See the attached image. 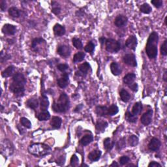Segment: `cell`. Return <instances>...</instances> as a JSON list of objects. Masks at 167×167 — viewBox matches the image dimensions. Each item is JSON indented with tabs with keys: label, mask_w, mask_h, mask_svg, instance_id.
<instances>
[{
	"label": "cell",
	"mask_w": 167,
	"mask_h": 167,
	"mask_svg": "<svg viewBox=\"0 0 167 167\" xmlns=\"http://www.w3.org/2000/svg\"><path fill=\"white\" fill-rule=\"evenodd\" d=\"M9 89L10 92L16 95H22L24 94L25 91V87H24V85L13 82L10 85Z\"/></svg>",
	"instance_id": "cell-5"
},
{
	"label": "cell",
	"mask_w": 167,
	"mask_h": 167,
	"mask_svg": "<svg viewBox=\"0 0 167 167\" xmlns=\"http://www.w3.org/2000/svg\"><path fill=\"white\" fill-rule=\"evenodd\" d=\"M13 80L16 83H18L22 85H25L26 83V80L25 78V76H24L23 74L20 73H16L15 75L13 76Z\"/></svg>",
	"instance_id": "cell-17"
},
{
	"label": "cell",
	"mask_w": 167,
	"mask_h": 167,
	"mask_svg": "<svg viewBox=\"0 0 167 167\" xmlns=\"http://www.w3.org/2000/svg\"><path fill=\"white\" fill-rule=\"evenodd\" d=\"M43 42H45V41L42 38H35L34 40L32 41V43H31V48L33 50H34L36 51L37 49V46L42 44Z\"/></svg>",
	"instance_id": "cell-33"
},
{
	"label": "cell",
	"mask_w": 167,
	"mask_h": 167,
	"mask_svg": "<svg viewBox=\"0 0 167 167\" xmlns=\"http://www.w3.org/2000/svg\"><path fill=\"white\" fill-rule=\"evenodd\" d=\"M115 145V141H111L110 138H106L104 140V147L106 151L110 152Z\"/></svg>",
	"instance_id": "cell-25"
},
{
	"label": "cell",
	"mask_w": 167,
	"mask_h": 167,
	"mask_svg": "<svg viewBox=\"0 0 167 167\" xmlns=\"http://www.w3.org/2000/svg\"><path fill=\"white\" fill-rule=\"evenodd\" d=\"M52 12L54 15H58L60 12H61V8H60L59 4L57 3L56 1H52Z\"/></svg>",
	"instance_id": "cell-39"
},
{
	"label": "cell",
	"mask_w": 167,
	"mask_h": 167,
	"mask_svg": "<svg viewBox=\"0 0 167 167\" xmlns=\"http://www.w3.org/2000/svg\"><path fill=\"white\" fill-rule=\"evenodd\" d=\"M96 114L99 116H105L108 114V108L105 106H97L95 108Z\"/></svg>",
	"instance_id": "cell-23"
},
{
	"label": "cell",
	"mask_w": 167,
	"mask_h": 167,
	"mask_svg": "<svg viewBox=\"0 0 167 167\" xmlns=\"http://www.w3.org/2000/svg\"><path fill=\"white\" fill-rule=\"evenodd\" d=\"M125 138H122L119 140L117 142V149L118 150H122L124 147H125Z\"/></svg>",
	"instance_id": "cell-44"
},
{
	"label": "cell",
	"mask_w": 167,
	"mask_h": 167,
	"mask_svg": "<svg viewBox=\"0 0 167 167\" xmlns=\"http://www.w3.org/2000/svg\"><path fill=\"white\" fill-rule=\"evenodd\" d=\"M110 71L114 76H118L122 73L121 67L116 62H112L110 64Z\"/></svg>",
	"instance_id": "cell-19"
},
{
	"label": "cell",
	"mask_w": 167,
	"mask_h": 167,
	"mask_svg": "<svg viewBox=\"0 0 167 167\" xmlns=\"http://www.w3.org/2000/svg\"><path fill=\"white\" fill-rule=\"evenodd\" d=\"M106 50L110 53H117L121 48V44L113 39H108L105 42Z\"/></svg>",
	"instance_id": "cell-4"
},
{
	"label": "cell",
	"mask_w": 167,
	"mask_h": 167,
	"mask_svg": "<svg viewBox=\"0 0 167 167\" xmlns=\"http://www.w3.org/2000/svg\"><path fill=\"white\" fill-rule=\"evenodd\" d=\"M108 127V123L101 120H99L96 124V131L97 133H103Z\"/></svg>",
	"instance_id": "cell-21"
},
{
	"label": "cell",
	"mask_w": 167,
	"mask_h": 167,
	"mask_svg": "<svg viewBox=\"0 0 167 167\" xmlns=\"http://www.w3.org/2000/svg\"><path fill=\"white\" fill-rule=\"evenodd\" d=\"M118 166V164H117L116 161H114L113 163H112L111 165H110V166Z\"/></svg>",
	"instance_id": "cell-55"
},
{
	"label": "cell",
	"mask_w": 167,
	"mask_h": 167,
	"mask_svg": "<svg viewBox=\"0 0 167 167\" xmlns=\"http://www.w3.org/2000/svg\"><path fill=\"white\" fill-rule=\"evenodd\" d=\"M159 35L157 33L152 32L147 39L146 46V52L150 59H154L157 56V44Z\"/></svg>",
	"instance_id": "cell-1"
},
{
	"label": "cell",
	"mask_w": 167,
	"mask_h": 167,
	"mask_svg": "<svg viewBox=\"0 0 167 167\" xmlns=\"http://www.w3.org/2000/svg\"><path fill=\"white\" fill-rule=\"evenodd\" d=\"M57 69L61 72H65L68 69H69V65L67 64H59L57 65Z\"/></svg>",
	"instance_id": "cell-47"
},
{
	"label": "cell",
	"mask_w": 167,
	"mask_h": 167,
	"mask_svg": "<svg viewBox=\"0 0 167 167\" xmlns=\"http://www.w3.org/2000/svg\"><path fill=\"white\" fill-rule=\"evenodd\" d=\"M120 97H121V99L122 101H124L125 103L128 102L129 101L131 98V95L129 94V92L126 91L125 89H122L119 93Z\"/></svg>",
	"instance_id": "cell-31"
},
{
	"label": "cell",
	"mask_w": 167,
	"mask_h": 167,
	"mask_svg": "<svg viewBox=\"0 0 167 167\" xmlns=\"http://www.w3.org/2000/svg\"><path fill=\"white\" fill-rule=\"evenodd\" d=\"M27 106L31 109H36L38 106H39V101H38L37 99L35 98H31L27 101L26 103Z\"/></svg>",
	"instance_id": "cell-26"
},
{
	"label": "cell",
	"mask_w": 167,
	"mask_h": 167,
	"mask_svg": "<svg viewBox=\"0 0 167 167\" xmlns=\"http://www.w3.org/2000/svg\"><path fill=\"white\" fill-rule=\"evenodd\" d=\"M71 49L69 46L67 45H61L57 48V52L59 56L64 57H67L71 54Z\"/></svg>",
	"instance_id": "cell-8"
},
{
	"label": "cell",
	"mask_w": 167,
	"mask_h": 167,
	"mask_svg": "<svg viewBox=\"0 0 167 167\" xmlns=\"http://www.w3.org/2000/svg\"><path fill=\"white\" fill-rule=\"evenodd\" d=\"M166 74H167V72H166V71L165 70V73H164V75H163V79H164V80H165V82H166Z\"/></svg>",
	"instance_id": "cell-54"
},
{
	"label": "cell",
	"mask_w": 167,
	"mask_h": 167,
	"mask_svg": "<svg viewBox=\"0 0 167 167\" xmlns=\"http://www.w3.org/2000/svg\"><path fill=\"white\" fill-rule=\"evenodd\" d=\"M161 145V143L159 140L156 138H153L148 144V148L153 152L157 151L160 148Z\"/></svg>",
	"instance_id": "cell-12"
},
{
	"label": "cell",
	"mask_w": 167,
	"mask_h": 167,
	"mask_svg": "<svg viewBox=\"0 0 167 167\" xmlns=\"http://www.w3.org/2000/svg\"><path fill=\"white\" fill-rule=\"evenodd\" d=\"M119 112V108L117 106L113 104V105H112L110 107L108 108V114L109 116H114V115L117 114Z\"/></svg>",
	"instance_id": "cell-34"
},
{
	"label": "cell",
	"mask_w": 167,
	"mask_h": 167,
	"mask_svg": "<svg viewBox=\"0 0 167 167\" xmlns=\"http://www.w3.org/2000/svg\"><path fill=\"white\" fill-rule=\"evenodd\" d=\"M130 159L127 156H122V157H120L119 159V163L121 164L122 165H124L125 164H127L129 161Z\"/></svg>",
	"instance_id": "cell-46"
},
{
	"label": "cell",
	"mask_w": 167,
	"mask_h": 167,
	"mask_svg": "<svg viewBox=\"0 0 167 167\" xmlns=\"http://www.w3.org/2000/svg\"><path fill=\"white\" fill-rule=\"evenodd\" d=\"M152 3L155 7L159 8L163 5V1L162 0H153V1H152Z\"/></svg>",
	"instance_id": "cell-48"
},
{
	"label": "cell",
	"mask_w": 167,
	"mask_h": 167,
	"mask_svg": "<svg viewBox=\"0 0 167 167\" xmlns=\"http://www.w3.org/2000/svg\"><path fill=\"white\" fill-rule=\"evenodd\" d=\"M79 164V159L76 155H73L71 159V165L73 166H78Z\"/></svg>",
	"instance_id": "cell-43"
},
{
	"label": "cell",
	"mask_w": 167,
	"mask_h": 167,
	"mask_svg": "<svg viewBox=\"0 0 167 167\" xmlns=\"http://www.w3.org/2000/svg\"><path fill=\"white\" fill-rule=\"evenodd\" d=\"M1 112H2L3 110V106L2 105H1Z\"/></svg>",
	"instance_id": "cell-56"
},
{
	"label": "cell",
	"mask_w": 167,
	"mask_h": 167,
	"mask_svg": "<svg viewBox=\"0 0 167 167\" xmlns=\"http://www.w3.org/2000/svg\"><path fill=\"white\" fill-rule=\"evenodd\" d=\"M40 105H41V110L42 112L47 110L49 106V101L47 97L45 96V95H43V96L41 97Z\"/></svg>",
	"instance_id": "cell-20"
},
{
	"label": "cell",
	"mask_w": 167,
	"mask_h": 167,
	"mask_svg": "<svg viewBox=\"0 0 167 167\" xmlns=\"http://www.w3.org/2000/svg\"><path fill=\"white\" fill-rule=\"evenodd\" d=\"M142 110V105L140 102H137L134 105L132 108V114L136 116L141 112Z\"/></svg>",
	"instance_id": "cell-30"
},
{
	"label": "cell",
	"mask_w": 167,
	"mask_h": 167,
	"mask_svg": "<svg viewBox=\"0 0 167 167\" xmlns=\"http://www.w3.org/2000/svg\"><path fill=\"white\" fill-rule=\"evenodd\" d=\"M73 45L76 49H79V50L82 49L83 48L82 43L81 40L80 39H78V38H73Z\"/></svg>",
	"instance_id": "cell-40"
},
{
	"label": "cell",
	"mask_w": 167,
	"mask_h": 167,
	"mask_svg": "<svg viewBox=\"0 0 167 167\" xmlns=\"http://www.w3.org/2000/svg\"><path fill=\"white\" fill-rule=\"evenodd\" d=\"M125 45L129 48L132 49L133 50H135L137 46V39L135 35H131L126 41Z\"/></svg>",
	"instance_id": "cell-10"
},
{
	"label": "cell",
	"mask_w": 167,
	"mask_h": 167,
	"mask_svg": "<svg viewBox=\"0 0 167 167\" xmlns=\"http://www.w3.org/2000/svg\"><path fill=\"white\" fill-rule=\"evenodd\" d=\"M136 78V75L134 73H128L126 75L124 78V82L127 85H130L131 84L134 83Z\"/></svg>",
	"instance_id": "cell-22"
},
{
	"label": "cell",
	"mask_w": 167,
	"mask_h": 167,
	"mask_svg": "<svg viewBox=\"0 0 167 167\" xmlns=\"http://www.w3.org/2000/svg\"><path fill=\"white\" fill-rule=\"evenodd\" d=\"M37 117L40 121H46V120L50 119V114L47 110L43 111L42 112H41V113L38 115Z\"/></svg>",
	"instance_id": "cell-32"
},
{
	"label": "cell",
	"mask_w": 167,
	"mask_h": 167,
	"mask_svg": "<svg viewBox=\"0 0 167 167\" xmlns=\"http://www.w3.org/2000/svg\"><path fill=\"white\" fill-rule=\"evenodd\" d=\"M125 117L126 120L130 123H135L136 122V120H137V117H136V116L133 114L132 113H131L130 112H126L125 114Z\"/></svg>",
	"instance_id": "cell-35"
},
{
	"label": "cell",
	"mask_w": 167,
	"mask_h": 167,
	"mask_svg": "<svg viewBox=\"0 0 167 167\" xmlns=\"http://www.w3.org/2000/svg\"><path fill=\"white\" fill-rule=\"evenodd\" d=\"M127 21H128V19L125 16L120 15L117 16V17L115 18L114 24L117 27H119V28H120V27L125 26V24H127Z\"/></svg>",
	"instance_id": "cell-14"
},
{
	"label": "cell",
	"mask_w": 167,
	"mask_h": 167,
	"mask_svg": "<svg viewBox=\"0 0 167 167\" xmlns=\"http://www.w3.org/2000/svg\"><path fill=\"white\" fill-rule=\"evenodd\" d=\"M101 154H102V152L100 150H94L89 153L88 159L92 162H95V161L99 160Z\"/></svg>",
	"instance_id": "cell-16"
},
{
	"label": "cell",
	"mask_w": 167,
	"mask_h": 167,
	"mask_svg": "<svg viewBox=\"0 0 167 167\" xmlns=\"http://www.w3.org/2000/svg\"><path fill=\"white\" fill-rule=\"evenodd\" d=\"M85 53L82 52H80L76 53L75 54L73 57V61L75 63H78L83 61L84 57H85Z\"/></svg>",
	"instance_id": "cell-36"
},
{
	"label": "cell",
	"mask_w": 167,
	"mask_h": 167,
	"mask_svg": "<svg viewBox=\"0 0 167 167\" xmlns=\"http://www.w3.org/2000/svg\"><path fill=\"white\" fill-rule=\"evenodd\" d=\"M124 61L125 64H127L131 67L137 66V62H136V57L133 54H128L124 57Z\"/></svg>",
	"instance_id": "cell-7"
},
{
	"label": "cell",
	"mask_w": 167,
	"mask_h": 167,
	"mask_svg": "<svg viewBox=\"0 0 167 167\" xmlns=\"http://www.w3.org/2000/svg\"><path fill=\"white\" fill-rule=\"evenodd\" d=\"M149 167H156V166H161L159 163H158L155 161H152V162L150 163L148 165Z\"/></svg>",
	"instance_id": "cell-51"
},
{
	"label": "cell",
	"mask_w": 167,
	"mask_h": 167,
	"mask_svg": "<svg viewBox=\"0 0 167 167\" xmlns=\"http://www.w3.org/2000/svg\"><path fill=\"white\" fill-rule=\"evenodd\" d=\"M161 54L163 56L167 55V40H165L163 45L161 46Z\"/></svg>",
	"instance_id": "cell-45"
},
{
	"label": "cell",
	"mask_w": 167,
	"mask_h": 167,
	"mask_svg": "<svg viewBox=\"0 0 167 167\" xmlns=\"http://www.w3.org/2000/svg\"><path fill=\"white\" fill-rule=\"evenodd\" d=\"M9 12V14L10 16H12L13 18H18L20 17V13L21 11L19 10L18 8L15 7H10V9L8 10Z\"/></svg>",
	"instance_id": "cell-29"
},
{
	"label": "cell",
	"mask_w": 167,
	"mask_h": 167,
	"mask_svg": "<svg viewBox=\"0 0 167 167\" xmlns=\"http://www.w3.org/2000/svg\"><path fill=\"white\" fill-rule=\"evenodd\" d=\"M82 108V104H81V105L77 106V107H76V108H75V112H78V111H79V110H80V109H81Z\"/></svg>",
	"instance_id": "cell-52"
},
{
	"label": "cell",
	"mask_w": 167,
	"mask_h": 167,
	"mask_svg": "<svg viewBox=\"0 0 167 167\" xmlns=\"http://www.w3.org/2000/svg\"><path fill=\"white\" fill-rule=\"evenodd\" d=\"M54 33L56 36H62L65 34V28L64 26L60 25L59 24H56L54 27Z\"/></svg>",
	"instance_id": "cell-18"
},
{
	"label": "cell",
	"mask_w": 167,
	"mask_h": 167,
	"mask_svg": "<svg viewBox=\"0 0 167 167\" xmlns=\"http://www.w3.org/2000/svg\"><path fill=\"white\" fill-rule=\"evenodd\" d=\"M94 140V137L91 135H86L83 136L82 139L80 140V143L82 145V146H87L89 144L91 143Z\"/></svg>",
	"instance_id": "cell-28"
},
{
	"label": "cell",
	"mask_w": 167,
	"mask_h": 167,
	"mask_svg": "<svg viewBox=\"0 0 167 167\" xmlns=\"http://www.w3.org/2000/svg\"><path fill=\"white\" fill-rule=\"evenodd\" d=\"M69 99L67 94L62 93L57 102L54 101L52 107L54 111L57 113H64L69 110Z\"/></svg>",
	"instance_id": "cell-2"
},
{
	"label": "cell",
	"mask_w": 167,
	"mask_h": 167,
	"mask_svg": "<svg viewBox=\"0 0 167 167\" xmlns=\"http://www.w3.org/2000/svg\"><path fill=\"white\" fill-rule=\"evenodd\" d=\"M61 123H62L61 118H60L59 117L55 116L53 117L52 119L50 122V125L52 127H53L54 128L59 129L61 127Z\"/></svg>",
	"instance_id": "cell-24"
},
{
	"label": "cell",
	"mask_w": 167,
	"mask_h": 167,
	"mask_svg": "<svg viewBox=\"0 0 167 167\" xmlns=\"http://www.w3.org/2000/svg\"><path fill=\"white\" fill-rule=\"evenodd\" d=\"M28 151L31 155L41 157L49 154L51 152V148L50 146L45 144L35 143L29 146Z\"/></svg>",
	"instance_id": "cell-3"
},
{
	"label": "cell",
	"mask_w": 167,
	"mask_h": 167,
	"mask_svg": "<svg viewBox=\"0 0 167 167\" xmlns=\"http://www.w3.org/2000/svg\"><path fill=\"white\" fill-rule=\"evenodd\" d=\"M99 41H101V44H103L105 43V42H106V39L105 37H101L99 39Z\"/></svg>",
	"instance_id": "cell-53"
},
{
	"label": "cell",
	"mask_w": 167,
	"mask_h": 167,
	"mask_svg": "<svg viewBox=\"0 0 167 167\" xmlns=\"http://www.w3.org/2000/svg\"><path fill=\"white\" fill-rule=\"evenodd\" d=\"M20 124L24 126V127L27 129H30L31 127V123L28 119L26 117H21L20 118Z\"/></svg>",
	"instance_id": "cell-42"
},
{
	"label": "cell",
	"mask_w": 167,
	"mask_h": 167,
	"mask_svg": "<svg viewBox=\"0 0 167 167\" xmlns=\"http://www.w3.org/2000/svg\"><path fill=\"white\" fill-rule=\"evenodd\" d=\"M129 144L132 147H135L138 144V138L136 135H131L128 140Z\"/></svg>",
	"instance_id": "cell-38"
},
{
	"label": "cell",
	"mask_w": 167,
	"mask_h": 167,
	"mask_svg": "<svg viewBox=\"0 0 167 167\" xmlns=\"http://www.w3.org/2000/svg\"><path fill=\"white\" fill-rule=\"evenodd\" d=\"M94 49H95V45L92 41H90L87 43L86 46L84 47V50L86 51V52H88L90 54H92L94 52Z\"/></svg>",
	"instance_id": "cell-41"
},
{
	"label": "cell",
	"mask_w": 167,
	"mask_h": 167,
	"mask_svg": "<svg viewBox=\"0 0 167 167\" xmlns=\"http://www.w3.org/2000/svg\"><path fill=\"white\" fill-rule=\"evenodd\" d=\"M68 82H69V74L65 73L61 77L57 80V84L61 88H65L67 86Z\"/></svg>",
	"instance_id": "cell-13"
},
{
	"label": "cell",
	"mask_w": 167,
	"mask_h": 167,
	"mask_svg": "<svg viewBox=\"0 0 167 167\" xmlns=\"http://www.w3.org/2000/svg\"><path fill=\"white\" fill-rule=\"evenodd\" d=\"M140 10L142 13H144V14H149V13L152 12V8L149 4L144 3L141 5Z\"/></svg>",
	"instance_id": "cell-37"
},
{
	"label": "cell",
	"mask_w": 167,
	"mask_h": 167,
	"mask_svg": "<svg viewBox=\"0 0 167 167\" xmlns=\"http://www.w3.org/2000/svg\"><path fill=\"white\" fill-rule=\"evenodd\" d=\"M89 69H90L89 64L87 62H85V63H84V64H81L80 66H79V67H78L79 71H78V73H78V74H77V75H78L79 76L86 75L87 72H88V71L89 70Z\"/></svg>",
	"instance_id": "cell-15"
},
{
	"label": "cell",
	"mask_w": 167,
	"mask_h": 167,
	"mask_svg": "<svg viewBox=\"0 0 167 167\" xmlns=\"http://www.w3.org/2000/svg\"><path fill=\"white\" fill-rule=\"evenodd\" d=\"M0 8H1V11H5V9H6V3L3 0H1V1H0Z\"/></svg>",
	"instance_id": "cell-50"
},
{
	"label": "cell",
	"mask_w": 167,
	"mask_h": 167,
	"mask_svg": "<svg viewBox=\"0 0 167 167\" xmlns=\"http://www.w3.org/2000/svg\"><path fill=\"white\" fill-rule=\"evenodd\" d=\"M1 154L3 155H6L8 153V155H11L13 153V150H11L12 146H10V142H7L6 140L3 141L1 143Z\"/></svg>",
	"instance_id": "cell-9"
},
{
	"label": "cell",
	"mask_w": 167,
	"mask_h": 167,
	"mask_svg": "<svg viewBox=\"0 0 167 167\" xmlns=\"http://www.w3.org/2000/svg\"><path fill=\"white\" fill-rule=\"evenodd\" d=\"M14 71H15V67L13 66V65H10V66L8 67L6 69H5L1 73L2 76L5 78L9 77V76L13 75Z\"/></svg>",
	"instance_id": "cell-27"
},
{
	"label": "cell",
	"mask_w": 167,
	"mask_h": 167,
	"mask_svg": "<svg viewBox=\"0 0 167 167\" xmlns=\"http://www.w3.org/2000/svg\"><path fill=\"white\" fill-rule=\"evenodd\" d=\"M152 116H153V110L152 109L147 110L146 112L142 115L141 118H140V122L143 125H148L152 121Z\"/></svg>",
	"instance_id": "cell-6"
},
{
	"label": "cell",
	"mask_w": 167,
	"mask_h": 167,
	"mask_svg": "<svg viewBox=\"0 0 167 167\" xmlns=\"http://www.w3.org/2000/svg\"><path fill=\"white\" fill-rule=\"evenodd\" d=\"M2 32L5 35H13L16 34V28L11 24H5L2 28Z\"/></svg>",
	"instance_id": "cell-11"
},
{
	"label": "cell",
	"mask_w": 167,
	"mask_h": 167,
	"mask_svg": "<svg viewBox=\"0 0 167 167\" xmlns=\"http://www.w3.org/2000/svg\"><path fill=\"white\" fill-rule=\"evenodd\" d=\"M129 88H131V89L133 90V92L138 91V84L136 83H133L130 85H129Z\"/></svg>",
	"instance_id": "cell-49"
}]
</instances>
